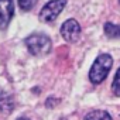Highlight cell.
I'll return each mask as SVG.
<instances>
[{
	"instance_id": "1",
	"label": "cell",
	"mask_w": 120,
	"mask_h": 120,
	"mask_svg": "<svg viewBox=\"0 0 120 120\" xmlns=\"http://www.w3.org/2000/svg\"><path fill=\"white\" fill-rule=\"evenodd\" d=\"M112 65H113L112 56L109 54H100L96 58V61L93 62V65H92V68L89 71V79H90V82L95 83V85L102 83L106 79L109 71L112 69Z\"/></svg>"
},
{
	"instance_id": "2",
	"label": "cell",
	"mask_w": 120,
	"mask_h": 120,
	"mask_svg": "<svg viewBox=\"0 0 120 120\" xmlns=\"http://www.w3.org/2000/svg\"><path fill=\"white\" fill-rule=\"evenodd\" d=\"M26 45L33 55L42 56L51 51V40L44 34H33L26 38Z\"/></svg>"
},
{
	"instance_id": "3",
	"label": "cell",
	"mask_w": 120,
	"mask_h": 120,
	"mask_svg": "<svg viewBox=\"0 0 120 120\" xmlns=\"http://www.w3.org/2000/svg\"><path fill=\"white\" fill-rule=\"evenodd\" d=\"M65 4L67 0H51V2H48L40 11V20L44 23L54 21L59 16V13L64 10Z\"/></svg>"
},
{
	"instance_id": "4",
	"label": "cell",
	"mask_w": 120,
	"mask_h": 120,
	"mask_svg": "<svg viewBox=\"0 0 120 120\" xmlns=\"http://www.w3.org/2000/svg\"><path fill=\"white\" fill-rule=\"evenodd\" d=\"M61 35L65 41L68 42H75L78 41L79 35H81V26L76 20L69 19L67 20L62 26H61Z\"/></svg>"
},
{
	"instance_id": "5",
	"label": "cell",
	"mask_w": 120,
	"mask_h": 120,
	"mask_svg": "<svg viewBox=\"0 0 120 120\" xmlns=\"http://www.w3.org/2000/svg\"><path fill=\"white\" fill-rule=\"evenodd\" d=\"M14 14L13 0H0V30H4Z\"/></svg>"
},
{
	"instance_id": "6",
	"label": "cell",
	"mask_w": 120,
	"mask_h": 120,
	"mask_svg": "<svg viewBox=\"0 0 120 120\" xmlns=\"http://www.w3.org/2000/svg\"><path fill=\"white\" fill-rule=\"evenodd\" d=\"M14 109V99L10 93L0 89V112L3 114H10Z\"/></svg>"
},
{
	"instance_id": "7",
	"label": "cell",
	"mask_w": 120,
	"mask_h": 120,
	"mask_svg": "<svg viewBox=\"0 0 120 120\" xmlns=\"http://www.w3.org/2000/svg\"><path fill=\"white\" fill-rule=\"evenodd\" d=\"M83 120H113L112 116L105 110H92L85 116Z\"/></svg>"
},
{
	"instance_id": "8",
	"label": "cell",
	"mask_w": 120,
	"mask_h": 120,
	"mask_svg": "<svg viewBox=\"0 0 120 120\" xmlns=\"http://www.w3.org/2000/svg\"><path fill=\"white\" fill-rule=\"evenodd\" d=\"M105 33H106L107 37L116 38V37L120 35V27L114 26L113 23H106V24H105Z\"/></svg>"
},
{
	"instance_id": "9",
	"label": "cell",
	"mask_w": 120,
	"mask_h": 120,
	"mask_svg": "<svg viewBox=\"0 0 120 120\" xmlns=\"http://www.w3.org/2000/svg\"><path fill=\"white\" fill-rule=\"evenodd\" d=\"M112 89H113V93L116 96H120V68L117 69V72L114 75V79H113V83H112Z\"/></svg>"
},
{
	"instance_id": "10",
	"label": "cell",
	"mask_w": 120,
	"mask_h": 120,
	"mask_svg": "<svg viewBox=\"0 0 120 120\" xmlns=\"http://www.w3.org/2000/svg\"><path fill=\"white\" fill-rule=\"evenodd\" d=\"M37 2H38V0H19V6H20L21 10L28 11V10H31L37 4Z\"/></svg>"
},
{
	"instance_id": "11",
	"label": "cell",
	"mask_w": 120,
	"mask_h": 120,
	"mask_svg": "<svg viewBox=\"0 0 120 120\" xmlns=\"http://www.w3.org/2000/svg\"><path fill=\"white\" fill-rule=\"evenodd\" d=\"M19 120H28V119H26V117H20Z\"/></svg>"
},
{
	"instance_id": "12",
	"label": "cell",
	"mask_w": 120,
	"mask_h": 120,
	"mask_svg": "<svg viewBox=\"0 0 120 120\" xmlns=\"http://www.w3.org/2000/svg\"><path fill=\"white\" fill-rule=\"evenodd\" d=\"M119 2H120V0H119Z\"/></svg>"
}]
</instances>
